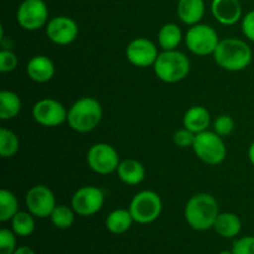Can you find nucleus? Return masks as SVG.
<instances>
[{
    "label": "nucleus",
    "instance_id": "1",
    "mask_svg": "<svg viewBox=\"0 0 254 254\" xmlns=\"http://www.w3.org/2000/svg\"><path fill=\"white\" fill-rule=\"evenodd\" d=\"M184 215L192 230L202 232L213 228L220 215L217 200L210 193H197L188 201Z\"/></svg>",
    "mask_w": 254,
    "mask_h": 254
},
{
    "label": "nucleus",
    "instance_id": "2",
    "mask_svg": "<svg viewBox=\"0 0 254 254\" xmlns=\"http://www.w3.org/2000/svg\"><path fill=\"white\" fill-rule=\"evenodd\" d=\"M252 50L247 42L235 37L220 40L213 52L216 64L223 69L232 72L247 68L252 62Z\"/></svg>",
    "mask_w": 254,
    "mask_h": 254
},
{
    "label": "nucleus",
    "instance_id": "3",
    "mask_svg": "<svg viewBox=\"0 0 254 254\" xmlns=\"http://www.w3.org/2000/svg\"><path fill=\"white\" fill-rule=\"evenodd\" d=\"M102 116L103 111L101 103L92 97H83L72 104L67 114V122L73 130L88 133L98 127Z\"/></svg>",
    "mask_w": 254,
    "mask_h": 254
},
{
    "label": "nucleus",
    "instance_id": "4",
    "mask_svg": "<svg viewBox=\"0 0 254 254\" xmlns=\"http://www.w3.org/2000/svg\"><path fill=\"white\" fill-rule=\"evenodd\" d=\"M154 72L160 81L166 83H176L185 78L190 72V61L185 54L178 50H169L159 54Z\"/></svg>",
    "mask_w": 254,
    "mask_h": 254
},
{
    "label": "nucleus",
    "instance_id": "5",
    "mask_svg": "<svg viewBox=\"0 0 254 254\" xmlns=\"http://www.w3.org/2000/svg\"><path fill=\"white\" fill-rule=\"evenodd\" d=\"M163 210L160 196L150 190H144L136 193L131 200L129 211L134 222L148 225L158 220Z\"/></svg>",
    "mask_w": 254,
    "mask_h": 254
},
{
    "label": "nucleus",
    "instance_id": "6",
    "mask_svg": "<svg viewBox=\"0 0 254 254\" xmlns=\"http://www.w3.org/2000/svg\"><path fill=\"white\" fill-rule=\"evenodd\" d=\"M192 149L196 156L208 165H218L226 158V145L216 131L205 130L196 134Z\"/></svg>",
    "mask_w": 254,
    "mask_h": 254
},
{
    "label": "nucleus",
    "instance_id": "7",
    "mask_svg": "<svg viewBox=\"0 0 254 254\" xmlns=\"http://www.w3.org/2000/svg\"><path fill=\"white\" fill-rule=\"evenodd\" d=\"M186 46L198 56L213 55L218 42V35L213 27L205 24H196L189 29L185 36Z\"/></svg>",
    "mask_w": 254,
    "mask_h": 254
},
{
    "label": "nucleus",
    "instance_id": "8",
    "mask_svg": "<svg viewBox=\"0 0 254 254\" xmlns=\"http://www.w3.org/2000/svg\"><path fill=\"white\" fill-rule=\"evenodd\" d=\"M88 166L97 174L108 175L119 166V155L116 149L107 143H97L91 146L87 154Z\"/></svg>",
    "mask_w": 254,
    "mask_h": 254
},
{
    "label": "nucleus",
    "instance_id": "9",
    "mask_svg": "<svg viewBox=\"0 0 254 254\" xmlns=\"http://www.w3.org/2000/svg\"><path fill=\"white\" fill-rule=\"evenodd\" d=\"M49 17V9L45 0H22L16 11L20 26L27 31H35L44 26Z\"/></svg>",
    "mask_w": 254,
    "mask_h": 254
},
{
    "label": "nucleus",
    "instance_id": "10",
    "mask_svg": "<svg viewBox=\"0 0 254 254\" xmlns=\"http://www.w3.org/2000/svg\"><path fill=\"white\" fill-rule=\"evenodd\" d=\"M72 208L74 212L83 217L96 215L104 205V193L96 186H83L72 196Z\"/></svg>",
    "mask_w": 254,
    "mask_h": 254
},
{
    "label": "nucleus",
    "instance_id": "11",
    "mask_svg": "<svg viewBox=\"0 0 254 254\" xmlns=\"http://www.w3.org/2000/svg\"><path fill=\"white\" fill-rule=\"evenodd\" d=\"M25 203L29 212L40 218L50 217L57 206L54 192L45 185L32 186L25 196Z\"/></svg>",
    "mask_w": 254,
    "mask_h": 254
},
{
    "label": "nucleus",
    "instance_id": "12",
    "mask_svg": "<svg viewBox=\"0 0 254 254\" xmlns=\"http://www.w3.org/2000/svg\"><path fill=\"white\" fill-rule=\"evenodd\" d=\"M68 111L64 104L52 98H45L36 102L32 108V117L35 121L44 127H57L67 121Z\"/></svg>",
    "mask_w": 254,
    "mask_h": 254
},
{
    "label": "nucleus",
    "instance_id": "13",
    "mask_svg": "<svg viewBox=\"0 0 254 254\" xmlns=\"http://www.w3.org/2000/svg\"><path fill=\"white\" fill-rule=\"evenodd\" d=\"M126 55L128 61L136 67L154 66L159 56L158 47L145 37H138L129 42Z\"/></svg>",
    "mask_w": 254,
    "mask_h": 254
},
{
    "label": "nucleus",
    "instance_id": "14",
    "mask_svg": "<svg viewBox=\"0 0 254 254\" xmlns=\"http://www.w3.org/2000/svg\"><path fill=\"white\" fill-rule=\"evenodd\" d=\"M46 35L54 44L68 45L78 35V25L68 16L52 17L46 24Z\"/></svg>",
    "mask_w": 254,
    "mask_h": 254
},
{
    "label": "nucleus",
    "instance_id": "15",
    "mask_svg": "<svg viewBox=\"0 0 254 254\" xmlns=\"http://www.w3.org/2000/svg\"><path fill=\"white\" fill-rule=\"evenodd\" d=\"M211 11L213 17L222 25H235L242 17L240 0H212Z\"/></svg>",
    "mask_w": 254,
    "mask_h": 254
},
{
    "label": "nucleus",
    "instance_id": "16",
    "mask_svg": "<svg viewBox=\"0 0 254 254\" xmlns=\"http://www.w3.org/2000/svg\"><path fill=\"white\" fill-rule=\"evenodd\" d=\"M26 73L35 82H39V83L49 82L55 74L54 62L44 55L34 56L27 62Z\"/></svg>",
    "mask_w": 254,
    "mask_h": 254
},
{
    "label": "nucleus",
    "instance_id": "17",
    "mask_svg": "<svg viewBox=\"0 0 254 254\" xmlns=\"http://www.w3.org/2000/svg\"><path fill=\"white\" fill-rule=\"evenodd\" d=\"M210 122V112L201 106L191 107L184 116V127L195 134L207 130Z\"/></svg>",
    "mask_w": 254,
    "mask_h": 254
},
{
    "label": "nucleus",
    "instance_id": "18",
    "mask_svg": "<svg viewBox=\"0 0 254 254\" xmlns=\"http://www.w3.org/2000/svg\"><path fill=\"white\" fill-rule=\"evenodd\" d=\"M118 178L127 185H138L145 178V169L143 164L135 159H126L119 163L117 169Z\"/></svg>",
    "mask_w": 254,
    "mask_h": 254
},
{
    "label": "nucleus",
    "instance_id": "19",
    "mask_svg": "<svg viewBox=\"0 0 254 254\" xmlns=\"http://www.w3.org/2000/svg\"><path fill=\"white\" fill-rule=\"evenodd\" d=\"M205 14L203 0H179L178 15L184 24L196 25Z\"/></svg>",
    "mask_w": 254,
    "mask_h": 254
},
{
    "label": "nucleus",
    "instance_id": "20",
    "mask_svg": "<svg viewBox=\"0 0 254 254\" xmlns=\"http://www.w3.org/2000/svg\"><path fill=\"white\" fill-rule=\"evenodd\" d=\"M213 228L221 237L235 238L240 235L242 230V222L236 213L223 212L218 215Z\"/></svg>",
    "mask_w": 254,
    "mask_h": 254
},
{
    "label": "nucleus",
    "instance_id": "21",
    "mask_svg": "<svg viewBox=\"0 0 254 254\" xmlns=\"http://www.w3.org/2000/svg\"><path fill=\"white\" fill-rule=\"evenodd\" d=\"M133 222L134 220L130 211L126 208H118L112 211L106 218V227L113 235H123L131 227Z\"/></svg>",
    "mask_w": 254,
    "mask_h": 254
},
{
    "label": "nucleus",
    "instance_id": "22",
    "mask_svg": "<svg viewBox=\"0 0 254 254\" xmlns=\"http://www.w3.org/2000/svg\"><path fill=\"white\" fill-rule=\"evenodd\" d=\"M20 109H21V101L15 92H0V118L2 121L15 118L20 113Z\"/></svg>",
    "mask_w": 254,
    "mask_h": 254
},
{
    "label": "nucleus",
    "instance_id": "23",
    "mask_svg": "<svg viewBox=\"0 0 254 254\" xmlns=\"http://www.w3.org/2000/svg\"><path fill=\"white\" fill-rule=\"evenodd\" d=\"M159 45L164 51L175 50L183 39V32L176 24H165L159 31Z\"/></svg>",
    "mask_w": 254,
    "mask_h": 254
},
{
    "label": "nucleus",
    "instance_id": "24",
    "mask_svg": "<svg viewBox=\"0 0 254 254\" xmlns=\"http://www.w3.org/2000/svg\"><path fill=\"white\" fill-rule=\"evenodd\" d=\"M17 212H19V202L16 196L11 191L2 189L0 191V221L7 222L12 220Z\"/></svg>",
    "mask_w": 254,
    "mask_h": 254
},
{
    "label": "nucleus",
    "instance_id": "25",
    "mask_svg": "<svg viewBox=\"0 0 254 254\" xmlns=\"http://www.w3.org/2000/svg\"><path fill=\"white\" fill-rule=\"evenodd\" d=\"M12 232L19 237H27L32 235L35 230V221L30 212L19 211L11 220Z\"/></svg>",
    "mask_w": 254,
    "mask_h": 254
},
{
    "label": "nucleus",
    "instance_id": "26",
    "mask_svg": "<svg viewBox=\"0 0 254 254\" xmlns=\"http://www.w3.org/2000/svg\"><path fill=\"white\" fill-rule=\"evenodd\" d=\"M52 225L60 230L69 228L74 222V211L66 205H57L50 216Z\"/></svg>",
    "mask_w": 254,
    "mask_h": 254
},
{
    "label": "nucleus",
    "instance_id": "27",
    "mask_svg": "<svg viewBox=\"0 0 254 254\" xmlns=\"http://www.w3.org/2000/svg\"><path fill=\"white\" fill-rule=\"evenodd\" d=\"M19 150V139L14 131L0 129V154L2 158H11Z\"/></svg>",
    "mask_w": 254,
    "mask_h": 254
},
{
    "label": "nucleus",
    "instance_id": "28",
    "mask_svg": "<svg viewBox=\"0 0 254 254\" xmlns=\"http://www.w3.org/2000/svg\"><path fill=\"white\" fill-rule=\"evenodd\" d=\"M12 230H0V254H14L16 251V237Z\"/></svg>",
    "mask_w": 254,
    "mask_h": 254
},
{
    "label": "nucleus",
    "instance_id": "29",
    "mask_svg": "<svg viewBox=\"0 0 254 254\" xmlns=\"http://www.w3.org/2000/svg\"><path fill=\"white\" fill-rule=\"evenodd\" d=\"M213 128H215V131L218 135H230L233 131V129H235V121H233L231 116L223 114V116H220L216 119Z\"/></svg>",
    "mask_w": 254,
    "mask_h": 254
},
{
    "label": "nucleus",
    "instance_id": "30",
    "mask_svg": "<svg viewBox=\"0 0 254 254\" xmlns=\"http://www.w3.org/2000/svg\"><path fill=\"white\" fill-rule=\"evenodd\" d=\"M196 134L192 133L189 129H180V130L176 131L173 136L174 144L179 148H189V146H192L195 143Z\"/></svg>",
    "mask_w": 254,
    "mask_h": 254
},
{
    "label": "nucleus",
    "instance_id": "31",
    "mask_svg": "<svg viewBox=\"0 0 254 254\" xmlns=\"http://www.w3.org/2000/svg\"><path fill=\"white\" fill-rule=\"evenodd\" d=\"M17 57L10 50H1L0 51V71L2 73L11 72L16 68Z\"/></svg>",
    "mask_w": 254,
    "mask_h": 254
},
{
    "label": "nucleus",
    "instance_id": "32",
    "mask_svg": "<svg viewBox=\"0 0 254 254\" xmlns=\"http://www.w3.org/2000/svg\"><path fill=\"white\" fill-rule=\"evenodd\" d=\"M233 254H254V236H247L235 241L232 246Z\"/></svg>",
    "mask_w": 254,
    "mask_h": 254
},
{
    "label": "nucleus",
    "instance_id": "33",
    "mask_svg": "<svg viewBox=\"0 0 254 254\" xmlns=\"http://www.w3.org/2000/svg\"><path fill=\"white\" fill-rule=\"evenodd\" d=\"M242 31L246 37L254 42V10H251L242 19Z\"/></svg>",
    "mask_w": 254,
    "mask_h": 254
},
{
    "label": "nucleus",
    "instance_id": "34",
    "mask_svg": "<svg viewBox=\"0 0 254 254\" xmlns=\"http://www.w3.org/2000/svg\"><path fill=\"white\" fill-rule=\"evenodd\" d=\"M14 254H36L34 252V250L30 247H26V246H21V247H17L16 251H15Z\"/></svg>",
    "mask_w": 254,
    "mask_h": 254
},
{
    "label": "nucleus",
    "instance_id": "35",
    "mask_svg": "<svg viewBox=\"0 0 254 254\" xmlns=\"http://www.w3.org/2000/svg\"><path fill=\"white\" fill-rule=\"evenodd\" d=\"M248 158H250V161L252 163V165L254 166V141L251 144L250 149H248Z\"/></svg>",
    "mask_w": 254,
    "mask_h": 254
},
{
    "label": "nucleus",
    "instance_id": "36",
    "mask_svg": "<svg viewBox=\"0 0 254 254\" xmlns=\"http://www.w3.org/2000/svg\"><path fill=\"white\" fill-rule=\"evenodd\" d=\"M218 254H233V253H232V251H231V252H230V251H223V252H221Z\"/></svg>",
    "mask_w": 254,
    "mask_h": 254
},
{
    "label": "nucleus",
    "instance_id": "37",
    "mask_svg": "<svg viewBox=\"0 0 254 254\" xmlns=\"http://www.w3.org/2000/svg\"><path fill=\"white\" fill-rule=\"evenodd\" d=\"M45 1H46V0H45Z\"/></svg>",
    "mask_w": 254,
    "mask_h": 254
}]
</instances>
